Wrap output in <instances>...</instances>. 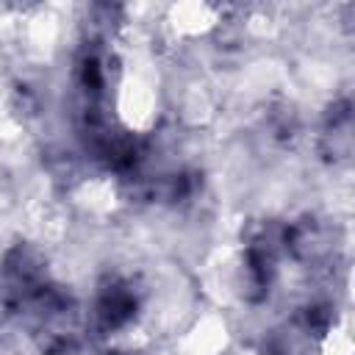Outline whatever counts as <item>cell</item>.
I'll return each instance as SVG.
<instances>
[{"instance_id":"cell-1","label":"cell","mask_w":355,"mask_h":355,"mask_svg":"<svg viewBox=\"0 0 355 355\" xmlns=\"http://www.w3.org/2000/svg\"><path fill=\"white\" fill-rule=\"evenodd\" d=\"M141 297L139 288L128 280V277H105L97 286L94 302H92V324L100 336L116 333L125 324L133 322V316L139 313Z\"/></svg>"},{"instance_id":"cell-3","label":"cell","mask_w":355,"mask_h":355,"mask_svg":"<svg viewBox=\"0 0 355 355\" xmlns=\"http://www.w3.org/2000/svg\"><path fill=\"white\" fill-rule=\"evenodd\" d=\"M105 355H128V352H105Z\"/></svg>"},{"instance_id":"cell-2","label":"cell","mask_w":355,"mask_h":355,"mask_svg":"<svg viewBox=\"0 0 355 355\" xmlns=\"http://www.w3.org/2000/svg\"><path fill=\"white\" fill-rule=\"evenodd\" d=\"M322 150L333 161H347L352 153V111L349 103H336L322 125Z\"/></svg>"}]
</instances>
